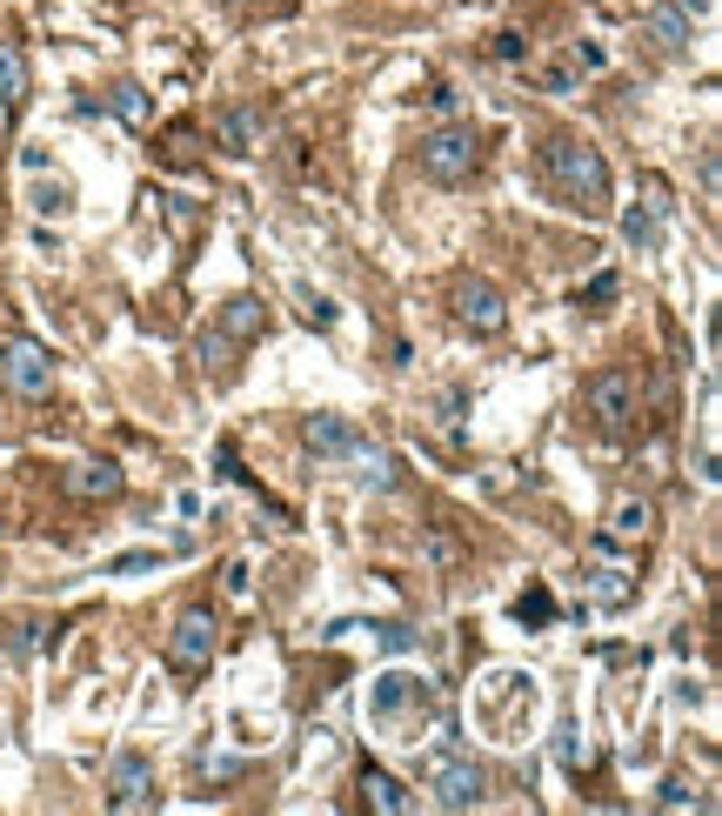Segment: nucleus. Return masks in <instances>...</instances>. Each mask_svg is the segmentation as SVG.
Listing matches in <instances>:
<instances>
[{
  "label": "nucleus",
  "mask_w": 722,
  "mask_h": 816,
  "mask_svg": "<svg viewBox=\"0 0 722 816\" xmlns=\"http://www.w3.org/2000/svg\"><path fill=\"white\" fill-rule=\"evenodd\" d=\"M422 776H429V790H435L442 809H475L481 803V770L468 757H455V750H435Z\"/></svg>",
  "instance_id": "0eeeda50"
},
{
  "label": "nucleus",
  "mask_w": 722,
  "mask_h": 816,
  "mask_svg": "<svg viewBox=\"0 0 722 816\" xmlns=\"http://www.w3.org/2000/svg\"><path fill=\"white\" fill-rule=\"evenodd\" d=\"M589 596H596L602 609H622V603L635 596V583L622 576V569H589Z\"/></svg>",
  "instance_id": "a211bd4d"
},
{
  "label": "nucleus",
  "mask_w": 722,
  "mask_h": 816,
  "mask_svg": "<svg viewBox=\"0 0 722 816\" xmlns=\"http://www.w3.org/2000/svg\"><path fill=\"white\" fill-rule=\"evenodd\" d=\"M154 562H168V555H160V549H134V555L108 562V576H141V569H154Z\"/></svg>",
  "instance_id": "4be33fe9"
},
{
  "label": "nucleus",
  "mask_w": 722,
  "mask_h": 816,
  "mask_svg": "<svg viewBox=\"0 0 722 816\" xmlns=\"http://www.w3.org/2000/svg\"><path fill=\"white\" fill-rule=\"evenodd\" d=\"M214 134L227 154H255L262 147V108H221L214 114Z\"/></svg>",
  "instance_id": "f8f14e48"
},
{
  "label": "nucleus",
  "mask_w": 722,
  "mask_h": 816,
  "mask_svg": "<svg viewBox=\"0 0 722 816\" xmlns=\"http://www.w3.org/2000/svg\"><path fill=\"white\" fill-rule=\"evenodd\" d=\"M682 8H696V14H709V8H715V0H682Z\"/></svg>",
  "instance_id": "2f4dec72"
},
{
  "label": "nucleus",
  "mask_w": 722,
  "mask_h": 816,
  "mask_svg": "<svg viewBox=\"0 0 722 816\" xmlns=\"http://www.w3.org/2000/svg\"><path fill=\"white\" fill-rule=\"evenodd\" d=\"M362 790H368V809H381V816H409V809H415V790H409V783H395L381 763L362 770Z\"/></svg>",
  "instance_id": "ddd939ff"
},
{
  "label": "nucleus",
  "mask_w": 722,
  "mask_h": 816,
  "mask_svg": "<svg viewBox=\"0 0 722 816\" xmlns=\"http://www.w3.org/2000/svg\"><path fill=\"white\" fill-rule=\"evenodd\" d=\"M301 442H308L314 455H355V449H362V429H355L348 416H308V422H301Z\"/></svg>",
  "instance_id": "9d476101"
},
{
  "label": "nucleus",
  "mask_w": 722,
  "mask_h": 816,
  "mask_svg": "<svg viewBox=\"0 0 722 816\" xmlns=\"http://www.w3.org/2000/svg\"><path fill=\"white\" fill-rule=\"evenodd\" d=\"M663 208H669V201H642V208H629V214H622V241H629V249L649 255L656 241H663Z\"/></svg>",
  "instance_id": "dca6fc26"
},
{
  "label": "nucleus",
  "mask_w": 722,
  "mask_h": 816,
  "mask_svg": "<svg viewBox=\"0 0 722 816\" xmlns=\"http://www.w3.org/2000/svg\"><path fill=\"white\" fill-rule=\"evenodd\" d=\"M375 636H381V649H395V657H401V649H415V629L409 622H368Z\"/></svg>",
  "instance_id": "393cba45"
},
{
  "label": "nucleus",
  "mask_w": 722,
  "mask_h": 816,
  "mask_svg": "<svg viewBox=\"0 0 722 816\" xmlns=\"http://www.w3.org/2000/svg\"><path fill=\"white\" fill-rule=\"evenodd\" d=\"M475 168H481V134H475L468 121H442V128L422 134V175H429V181L455 188V181H468Z\"/></svg>",
  "instance_id": "f03ea898"
},
{
  "label": "nucleus",
  "mask_w": 722,
  "mask_h": 816,
  "mask_svg": "<svg viewBox=\"0 0 722 816\" xmlns=\"http://www.w3.org/2000/svg\"><path fill=\"white\" fill-rule=\"evenodd\" d=\"M496 60H522V34H496Z\"/></svg>",
  "instance_id": "7c9ffc66"
},
{
  "label": "nucleus",
  "mask_w": 722,
  "mask_h": 816,
  "mask_svg": "<svg viewBox=\"0 0 722 816\" xmlns=\"http://www.w3.org/2000/svg\"><path fill=\"white\" fill-rule=\"evenodd\" d=\"M0 375H8L14 395L41 401V395L54 388V355H47V342H34V335H8V349H0Z\"/></svg>",
  "instance_id": "39448f33"
},
{
  "label": "nucleus",
  "mask_w": 722,
  "mask_h": 816,
  "mask_svg": "<svg viewBox=\"0 0 722 816\" xmlns=\"http://www.w3.org/2000/svg\"><path fill=\"white\" fill-rule=\"evenodd\" d=\"M555 757H562V763H576V723H562V729H555Z\"/></svg>",
  "instance_id": "c756f323"
},
{
  "label": "nucleus",
  "mask_w": 722,
  "mask_h": 816,
  "mask_svg": "<svg viewBox=\"0 0 722 816\" xmlns=\"http://www.w3.org/2000/svg\"><path fill=\"white\" fill-rule=\"evenodd\" d=\"M108 108H114V114H121L127 128H141V121H147V95L134 88V80H121V88H108Z\"/></svg>",
  "instance_id": "aec40b11"
},
{
  "label": "nucleus",
  "mask_w": 722,
  "mask_h": 816,
  "mask_svg": "<svg viewBox=\"0 0 722 816\" xmlns=\"http://www.w3.org/2000/svg\"><path fill=\"white\" fill-rule=\"evenodd\" d=\"M542 181L555 188L562 208H582V214H609V168L602 154L576 134H555L542 141Z\"/></svg>",
  "instance_id": "f257e3e1"
},
{
  "label": "nucleus",
  "mask_w": 722,
  "mask_h": 816,
  "mask_svg": "<svg viewBox=\"0 0 722 816\" xmlns=\"http://www.w3.org/2000/svg\"><path fill=\"white\" fill-rule=\"evenodd\" d=\"M448 308H455L462 329H475V335H502V321H509L496 282H481V275H462V282L448 288Z\"/></svg>",
  "instance_id": "423d86ee"
},
{
  "label": "nucleus",
  "mask_w": 722,
  "mask_h": 816,
  "mask_svg": "<svg viewBox=\"0 0 722 816\" xmlns=\"http://www.w3.org/2000/svg\"><path fill=\"white\" fill-rule=\"evenodd\" d=\"M576 67H589V74H596V67H609V54H602L596 41H576Z\"/></svg>",
  "instance_id": "c85d7f7f"
},
{
  "label": "nucleus",
  "mask_w": 722,
  "mask_h": 816,
  "mask_svg": "<svg viewBox=\"0 0 722 816\" xmlns=\"http://www.w3.org/2000/svg\"><path fill=\"white\" fill-rule=\"evenodd\" d=\"M635 536H649V503L642 496H622L609 509V542H635Z\"/></svg>",
  "instance_id": "f3484780"
},
{
  "label": "nucleus",
  "mask_w": 722,
  "mask_h": 816,
  "mask_svg": "<svg viewBox=\"0 0 722 816\" xmlns=\"http://www.w3.org/2000/svg\"><path fill=\"white\" fill-rule=\"evenodd\" d=\"M515 616H522V622H555V596H548V589H529V596L515 603Z\"/></svg>",
  "instance_id": "b1692460"
},
{
  "label": "nucleus",
  "mask_w": 722,
  "mask_h": 816,
  "mask_svg": "<svg viewBox=\"0 0 722 816\" xmlns=\"http://www.w3.org/2000/svg\"><path fill=\"white\" fill-rule=\"evenodd\" d=\"M121 488H127L121 462H80V468H74V496H80V503H114Z\"/></svg>",
  "instance_id": "4468645a"
},
{
  "label": "nucleus",
  "mask_w": 722,
  "mask_h": 816,
  "mask_svg": "<svg viewBox=\"0 0 722 816\" xmlns=\"http://www.w3.org/2000/svg\"><path fill=\"white\" fill-rule=\"evenodd\" d=\"M649 34H656L663 47H689V21H682L676 8H656V14H649Z\"/></svg>",
  "instance_id": "412c9836"
},
{
  "label": "nucleus",
  "mask_w": 722,
  "mask_h": 816,
  "mask_svg": "<svg viewBox=\"0 0 722 816\" xmlns=\"http://www.w3.org/2000/svg\"><path fill=\"white\" fill-rule=\"evenodd\" d=\"M576 301H582V308H596V301H615V275H596V282L576 295Z\"/></svg>",
  "instance_id": "bb28decb"
},
{
  "label": "nucleus",
  "mask_w": 722,
  "mask_h": 816,
  "mask_svg": "<svg viewBox=\"0 0 722 816\" xmlns=\"http://www.w3.org/2000/svg\"><path fill=\"white\" fill-rule=\"evenodd\" d=\"M214 335H221V342H255V335H262V301H255V295H234V301L221 308V321H214Z\"/></svg>",
  "instance_id": "2eb2a0df"
},
{
  "label": "nucleus",
  "mask_w": 722,
  "mask_h": 816,
  "mask_svg": "<svg viewBox=\"0 0 722 816\" xmlns=\"http://www.w3.org/2000/svg\"><path fill=\"white\" fill-rule=\"evenodd\" d=\"M8 649H14V657H34V649H41V622H21V629L8 636Z\"/></svg>",
  "instance_id": "a878e982"
},
{
  "label": "nucleus",
  "mask_w": 722,
  "mask_h": 816,
  "mask_svg": "<svg viewBox=\"0 0 722 816\" xmlns=\"http://www.w3.org/2000/svg\"><path fill=\"white\" fill-rule=\"evenodd\" d=\"M429 703H435V690H429V676H415V670H388V676H375V690H368V716L381 723V729H395L401 716H429Z\"/></svg>",
  "instance_id": "7ed1b4c3"
},
{
  "label": "nucleus",
  "mask_w": 722,
  "mask_h": 816,
  "mask_svg": "<svg viewBox=\"0 0 722 816\" xmlns=\"http://www.w3.org/2000/svg\"><path fill=\"white\" fill-rule=\"evenodd\" d=\"M314 329H335V301H321V295H308V308H301Z\"/></svg>",
  "instance_id": "cd10ccee"
},
{
  "label": "nucleus",
  "mask_w": 722,
  "mask_h": 816,
  "mask_svg": "<svg viewBox=\"0 0 722 816\" xmlns=\"http://www.w3.org/2000/svg\"><path fill=\"white\" fill-rule=\"evenodd\" d=\"M147 783H154L147 757L121 750V757H114V776H108V803H114V809H134V803H147Z\"/></svg>",
  "instance_id": "9b49d317"
},
{
  "label": "nucleus",
  "mask_w": 722,
  "mask_h": 816,
  "mask_svg": "<svg viewBox=\"0 0 722 816\" xmlns=\"http://www.w3.org/2000/svg\"><path fill=\"white\" fill-rule=\"evenodd\" d=\"M208 657H214V616H208V609H181V616H175V636H168V663H175L181 676H201Z\"/></svg>",
  "instance_id": "6e6552de"
},
{
  "label": "nucleus",
  "mask_w": 722,
  "mask_h": 816,
  "mask_svg": "<svg viewBox=\"0 0 722 816\" xmlns=\"http://www.w3.org/2000/svg\"><path fill=\"white\" fill-rule=\"evenodd\" d=\"M67 201H74L67 181H41V188H34V208H41V214H67Z\"/></svg>",
  "instance_id": "5701e85b"
},
{
  "label": "nucleus",
  "mask_w": 722,
  "mask_h": 816,
  "mask_svg": "<svg viewBox=\"0 0 722 816\" xmlns=\"http://www.w3.org/2000/svg\"><path fill=\"white\" fill-rule=\"evenodd\" d=\"M589 416L615 435V429H629L635 422V408H642V382H635V368H596L589 375Z\"/></svg>",
  "instance_id": "20e7f679"
},
{
  "label": "nucleus",
  "mask_w": 722,
  "mask_h": 816,
  "mask_svg": "<svg viewBox=\"0 0 722 816\" xmlns=\"http://www.w3.org/2000/svg\"><path fill=\"white\" fill-rule=\"evenodd\" d=\"M21 108H27V54L14 41H0V134L14 128Z\"/></svg>",
  "instance_id": "1a4fd4ad"
},
{
  "label": "nucleus",
  "mask_w": 722,
  "mask_h": 816,
  "mask_svg": "<svg viewBox=\"0 0 722 816\" xmlns=\"http://www.w3.org/2000/svg\"><path fill=\"white\" fill-rule=\"evenodd\" d=\"M355 462H362V482H368V488H395V482H401V468H395L388 449H368V442H362Z\"/></svg>",
  "instance_id": "6ab92c4d"
}]
</instances>
